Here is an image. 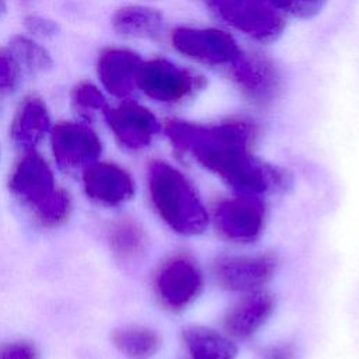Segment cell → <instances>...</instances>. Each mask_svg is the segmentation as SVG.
I'll return each mask as SVG.
<instances>
[{
    "instance_id": "obj_24",
    "label": "cell",
    "mask_w": 359,
    "mask_h": 359,
    "mask_svg": "<svg viewBox=\"0 0 359 359\" xmlns=\"http://www.w3.org/2000/svg\"><path fill=\"white\" fill-rule=\"evenodd\" d=\"M24 72L7 46L0 48V95L14 94L22 83Z\"/></svg>"
},
{
    "instance_id": "obj_23",
    "label": "cell",
    "mask_w": 359,
    "mask_h": 359,
    "mask_svg": "<svg viewBox=\"0 0 359 359\" xmlns=\"http://www.w3.org/2000/svg\"><path fill=\"white\" fill-rule=\"evenodd\" d=\"M72 202L70 196L65 189H57L56 194L38 210L35 212L36 220L46 227H56L66 222L70 215Z\"/></svg>"
},
{
    "instance_id": "obj_19",
    "label": "cell",
    "mask_w": 359,
    "mask_h": 359,
    "mask_svg": "<svg viewBox=\"0 0 359 359\" xmlns=\"http://www.w3.org/2000/svg\"><path fill=\"white\" fill-rule=\"evenodd\" d=\"M7 48L15 56L24 73L31 76L48 74L55 67L50 52L35 38L28 34L13 35Z\"/></svg>"
},
{
    "instance_id": "obj_29",
    "label": "cell",
    "mask_w": 359,
    "mask_h": 359,
    "mask_svg": "<svg viewBox=\"0 0 359 359\" xmlns=\"http://www.w3.org/2000/svg\"><path fill=\"white\" fill-rule=\"evenodd\" d=\"M7 11H8V1L0 0V20L7 15Z\"/></svg>"
},
{
    "instance_id": "obj_13",
    "label": "cell",
    "mask_w": 359,
    "mask_h": 359,
    "mask_svg": "<svg viewBox=\"0 0 359 359\" xmlns=\"http://www.w3.org/2000/svg\"><path fill=\"white\" fill-rule=\"evenodd\" d=\"M142 62V57L128 48H105L95 63L97 79L102 90L115 98H128L137 88Z\"/></svg>"
},
{
    "instance_id": "obj_15",
    "label": "cell",
    "mask_w": 359,
    "mask_h": 359,
    "mask_svg": "<svg viewBox=\"0 0 359 359\" xmlns=\"http://www.w3.org/2000/svg\"><path fill=\"white\" fill-rule=\"evenodd\" d=\"M275 300L266 290L247 292L234 302L223 317L226 332L234 338L245 339L252 337L272 316Z\"/></svg>"
},
{
    "instance_id": "obj_22",
    "label": "cell",
    "mask_w": 359,
    "mask_h": 359,
    "mask_svg": "<svg viewBox=\"0 0 359 359\" xmlns=\"http://www.w3.org/2000/svg\"><path fill=\"white\" fill-rule=\"evenodd\" d=\"M70 102L77 115L90 121L95 115L105 116L109 105L104 91L91 81L77 83L70 93Z\"/></svg>"
},
{
    "instance_id": "obj_21",
    "label": "cell",
    "mask_w": 359,
    "mask_h": 359,
    "mask_svg": "<svg viewBox=\"0 0 359 359\" xmlns=\"http://www.w3.org/2000/svg\"><path fill=\"white\" fill-rule=\"evenodd\" d=\"M108 241L116 255L130 258L144 248L146 233L136 220L125 217L111 224L108 230Z\"/></svg>"
},
{
    "instance_id": "obj_18",
    "label": "cell",
    "mask_w": 359,
    "mask_h": 359,
    "mask_svg": "<svg viewBox=\"0 0 359 359\" xmlns=\"http://www.w3.org/2000/svg\"><path fill=\"white\" fill-rule=\"evenodd\" d=\"M182 339L192 359H236L238 353L227 335L203 325L187 327Z\"/></svg>"
},
{
    "instance_id": "obj_12",
    "label": "cell",
    "mask_w": 359,
    "mask_h": 359,
    "mask_svg": "<svg viewBox=\"0 0 359 359\" xmlns=\"http://www.w3.org/2000/svg\"><path fill=\"white\" fill-rule=\"evenodd\" d=\"M230 66L234 81L251 101L266 104L280 91L279 72L264 55L241 50Z\"/></svg>"
},
{
    "instance_id": "obj_5",
    "label": "cell",
    "mask_w": 359,
    "mask_h": 359,
    "mask_svg": "<svg viewBox=\"0 0 359 359\" xmlns=\"http://www.w3.org/2000/svg\"><path fill=\"white\" fill-rule=\"evenodd\" d=\"M203 289V273L189 255L178 254L161 264L154 278V290L160 303L174 311L192 304Z\"/></svg>"
},
{
    "instance_id": "obj_16",
    "label": "cell",
    "mask_w": 359,
    "mask_h": 359,
    "mask_svg": "<svg viewBox=\"0 0 359 359\" xmlns=\"http://www.w3.org/2000/svg\"><path fill=\"white\" fill-rule=\"evenodd\" d=\"M50 112L45 100L38 94H28L18 104L10 122V139L24 151L35 150L50 132Z\"/></svg>"
},
{
    "instance_id": "obj_26",
    "label": "cell",
    "mask_w": 359,
    "mask_h": 359,
    "mask_svg": "<svg viewBox=\"0 0 359 359\" xmlns=\"http://www.w3.org/2000/svg\"><path fill=\"white\" fill-rule=\"evenodd\" d=\"M273 4L285 14H292L300 18H310L318 14L327 0H272Z\"/></svg>"
},
{
    "instance_id": "obj_4",
    "label": "cell",
    "mask_w": 359,
    "mask_h": 359,
    "mask_svg": "<svg viewBox=\"0 0 359 359\" xmlns=\"http://www.w3.org/2000/svg\"><path fill=\"white\" fill-rule=\"evenodd\" d=\"M265 210L261 196L237 194L215 205L213 223L223 238L240 244L252 243L264 230Z\"/></svg>"
},
{
    "instance_id": "obj_6",
    "label": "cell",
    "mask_w": 359,
    "mask_h": 359,
    "mask_svg": "<svg viewBox=\"0 0 359 359\" xmlns=\"http://www.w3.org/2000/svg\"><path fill=\"white\" fill-rule=\"evenodd\" d=\"M137 88L158 102H180L198 88V77L187 69L161 57L143 60L137 73Z\"/></svg>"
},
{
    "instance_id": "obj_30",
    "label": "cell",
    "mask_w": 359,
    "mask_h": 359,
    "mask_svg": "<svg viewBox=\"0 0 359 359\" xmlns=\"http://www.w3.org/2000/svg\"><path fill=\"white\" fill-rule=\"evenodd\" d=\"M17 1L24 3V4H31V3H34V1H36V0H17Z\"/></svg>"
},
{
    "instance_id": "obj_11",
    "label": "cell",
    "mask_w": 359,
    "mask_h": 359,
    "mask_svg": "<svg viewBox=\"0 0 359 359\" xmlns=\"http://www.w3.org/2000/svg\"><path fill=\"white\" fill-rule=\"evenodd\" d=\"M10 189L25 206L38 212L59 188L48 163L35 150L25 154L15 164L10 177Z\"/></svg>"
},
{
    "instance_id": "obj_2",
    "label": "cell",
    "mask_w": 359,
    "mask_h": 359,
    "mask_svg": "<svg viewBox=\"0 0 359 359\" xmlns=\"http://www.w3.org/2000/svg\"><path fill=\"white\" fill-rule=\"evenodd\" d=\"M147 185L154 210L170 229L182 236H196L206 230V208L178 168L165 161H153L147 170Z\"/></svg>"
},
{
    "instance_id": "obj_1",
    "label": "cell",
    "mask_w": 359,
    "mask_h": 359,
    "mask_svg": "<svg viewBox=\"0 0 359 359\" xmlns=\"http://www.w3.org/2000/svg\"><path fill=\"white\" fill-rule=\"evenodd\" d=\"M164 132L174 149L219 175L237 194L262 196L285 187V174L254 156L251 147L257 130L251 122L199 125L171 119L165 122Z\"/></svg>"
},
{
    "instance_id": "obj_28",
    "label": "cell",
    "mask_w": 359,
    "mask_h": 359,
    "mask_svg": "<svg viewBox=\"0 0 359 359\" xmlns=\"http://www.w3.org/2000/svg\"><path fill=\"white\" fill-rule=\"evenodd\" d=\"M296 346L292 342H278L268 345L259 353V359H294Z\"/></svg>"
},
{
    "instance_id": "obj_8",
    "label": "cell",
    "mask_w": 359,
    "mask_h": 359,
    "mask_svg": "<svg viewBox=\"0 0 359 359\" xmlns=\"http://www.w3.org/2000/svg\"><path fill=\"white\" fill-rule=\"evenodd\" d=\"M50 147L60 168L77 170L97 161L102 143L87 123L63 121L50 129Z\"/></svg>"
},
{
    "instance_id": "obj_7",
    "label": "cell",
    "mask_w": 359,
    "mask_h": 359,
    "mask_svg": "<svg viewBox=\"0 0 359 359\" xmlns=\"http://www.w3.org/2000/svg\"><path fill=\"white\" fill-rule=\"evenodd\" d=\"M276 266V257L262 252L217 257L212 271L220 287L230 292L247 293L261 289L273 276Z\"/></svg>"
},
{
    "instance_id": "obj_9",
    "label": "cell",
    "mask_w": 359,
    "mask_h": 359,
    "mask_svg": "<svg viewBox=\"0 0 359 359\" xmlns=\"http://www.w3.org/2000/svg\"><path fill=\"white\" fill-rule=\"evenodd\" d=\"M171 42L184 56L210 66L230 65L241 52L234 38L217 28L180 27L172 31Z\"/></svg>"
},
{
    "instance_id": "obj_27",
    "label": "cell",
    "mask_w": 359,
    "mask_h": 359,
    "mask_svg": "<svg viewBox=\"0 0 359 359\" xmlns=\"http://www.w3.org/2000/svg\"><path fill=\"white\" fill-rule=\"evenodd\" d=\"M36 346L27 341H17L0 345V359H38Z\"/></svg>"
},
{
    "instance_id": "obj_17",
    "label": "cell",
    "mask_w": 359,
    "mask_h": 359,
    "mask_svg": "<svg viewBox=\"0 0 359 359\" xmlns=\"http://www.w3.org/2000/svg\"><path fill=\"white\" fill-rule=\"evenodd\" d=\"M111 25L118 35L125 38L157 39L164 28V17L153 7L129 4L112 14Z\"/></svg>"
},
{
    "instance_id": "obj_14",
    "label": "cell",
    "mask_w": 359,
    "mask_h": 359,
    "mask_svg": "<svg viewBox=\"0 0 359 359\" xmlns=\"http://www.w3.org/2000/svg\"><path fill=\"white\" fill-rule=\"evenodd\" d=\"M83 184L86 194L104 205H119L135 194L130 174L115 163L94 161L84 168Z\"/></svg>"
},
{
    "instance_id": "obj_25",
    "label": "cell",
    "mask_w": 359,
    "mask_h": 359,
    "mask_svg": "<svg viewBox=\"0 0 359 359\" xmlns=\"http://www.w3.org/2000/svg\"><path fill=\"white\" fill-rule=\"evenodd\" d=\"M24 27L28 35L41 41V39H52L59 31L60 25L56 20L42 15V14H29L24 18Z\"/></svg>"
},
{
    "instance_id": "obj_3",
    "label": "cell",
    "mask_w": 359,
    "mask_h": 359,
    "mask_svg": "<svg viewBox=\"0 0 359 359\" xmlns=\"http://www.w3.org/2000/svg\"><path fill=\"white\" fill-rule=\"evenodd\" d=\"M209 4L229 25L261 42L276 39L286 25V14L272 0H209Z\"/></svg>"
},
{
    "instance_id": "obj_10",
    "label": "cell",
    "mask_w": 359,
    "mask_h": 359,
    "mask_svg": "<svg viewBox=\"0 0 359 359\" xmlns=\"http://www.w3.org/2000/svg\"><path fill=\"white\" fill-rule=\"evenodd\" d=\"M104 118L118 143L129 150L147 147L160 130L156 115L133 100L125 98L118 105L109 107Z\"/></svg>"
},
{
    "instance_id": "obj_20",
    "label": "cell",
    "mask_w": 359,
    "mask_h": 359,
    "mask_svg": "<svg viewBox=\"0 0 359 359\" xmlns=\"http://www.w3.org/2000/svg\"><path fill=\"white\" fill-rule=\"evenodd\" d=\"M114 345L130 359H150L160 346V335L144 325H126L116 330L112 335Z\"/></svg>"
}]
</instances>
